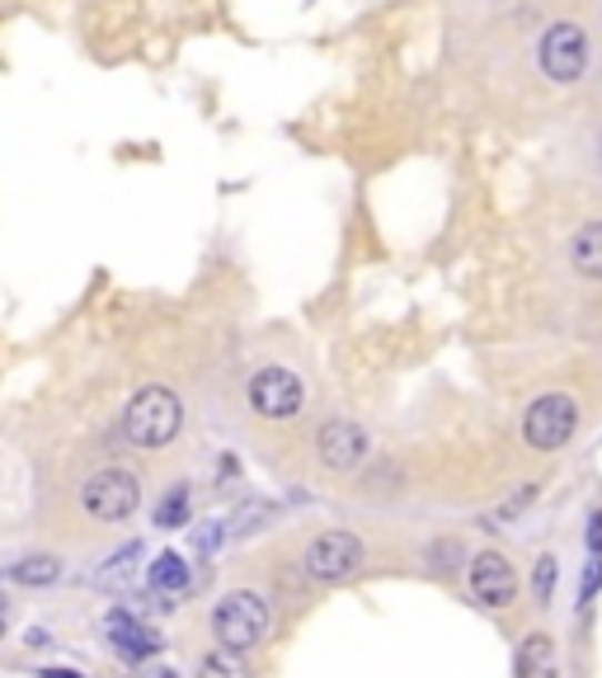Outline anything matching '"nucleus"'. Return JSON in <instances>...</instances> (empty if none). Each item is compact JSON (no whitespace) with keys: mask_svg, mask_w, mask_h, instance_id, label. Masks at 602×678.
I'll use <instances>...</instances> for the list:
<instances>
[{"mask_svg":"<svg viewBox=\"0 0 602 678\" xmlns=\"http://www.w3.org/2000/svg\"><path fill=\"white\" fill-rule=\"evenodd\" d=\"M184 429V406L170 387H142L123 410V433L137 448H165Z\"/></svg>","mask_w":602,"mask_h":678,"instance_id":"nucleus-1","label":"nucleus"},{"mask_svg":"<svg viewBox=\"0 0 602 678\" xmlns=\"http://www.w3.org/2000/svg\"><path fill=\"white\" fill-rule=\"evenodd\" d=\"M269 627H273V612H269V604L259 594H250V589H235V594H227L222 604L212 608V636L222 641L227 650H254V646H264V636H269Z\"/></svg>","mask_w":602,"mask_h":678,"instance_id":"nucleus-2","label":"nucleus"},{"mask_svg":"<svg viewBox=\"0 0 602 678\" xmlns=\"http://www.w3.org/2000/svg\"><path fill=\"white\" fill-rule=\"evenodd\" d=\"M363 561H368L363 542H358L353 532L334 528V532H320L315 542L307 547V556H301V570H307L311 580H320V585H344V580H353V575L363 570Z\"/></svg>","mask_w":602,"mask_h":678,"instance_id":"nucleus-3","label":"nucleus"},{"mask_svg":"<svg viewBox=\"0 0 602 678\" xmlns=\"http://www.w3.org/2000/svg\"><path fill=\"white\" fill-rule=\"evenodd\" d=\"M574 429H579V406L570 401L565 391L536 396V401L528 406V415H523V438H528L536 452L565 448L570 438H574Z\"/></svg>","mask_w":602,"mask_h":678,"instance_id":"nucleus-4","label":"nucleus"},{"mask_svg":"<svg viewBox=\"0 0 602 678\" xmlns=\"http://www.w3.org/2000/svg\"><path fill=\"white\" fill-rule=\"evenodd\" d=\"M589 67V33L574 24V19H555V24L541 33V71L551 76L555 86H574Z\"/></svg>","mask_w":602,"mask_h":678,"instance_id":"nucleus-5","label":"nucleus"},{"mask_svg":"<svg viewBox=\"0 0 602 678\" xmlns=\"http://www.w3.org/2000/svg\"><path fill=\"white\" fill-rule=\"evenodd\" d=\"M80 505H86L94 518H104V524H123V518L137 514V505H142V486H137L132 471H99L86 481V490H80Z\"/></svg>","mask_w":602,"mask_h":678,"instance_id":"nucleus-6","label":"nucleus"},{"mask_svg":"<svg viewBox=\"0 0 602 678\" xmlns=\"http://www.w3.org/2000/svg\"><path fill=\"white\" fill-rule=\"evenodd\" d=\"M307 406V387L292 368H259L250 377V410L264 420H292Z\"/></svg>","mask_w":602,"mask_h":678,"instance_id":"nucleus-7","label":"nucleus"},{"mask_svg":"<svg viewBox=\"0 0 602 678\" xmlns=\"http://www.w3.org/2000/svg\"><path fill=\"white\" fill-rule=\"evenodd\" d=\"M315 452L330 471H353L368 457V433L353 420H325L315 433Z\"/></svg>","mask_w":602,"mask_h":678,"instance_id":"nucleus-8","label":"nucleus"},{"mask_svg":"<svg viewBox=\"0 0 602 678\" xmlns=\"http://www.w3.org/2000/svg\"><path fill=\"white\" fill-rule=\"evenodd\" d=\"M471 594H475L485 608H504V604H513V594H518V575H513V566H509L499 551H480L475 561H471Z\"/></svg>","mask_w":602,"mask_h":678,"instance_id":"nucleus-9","label":"nucleus"},{"mask_svg":"<svg viewBox=\"0 0 602 678\" xmlns=\"http://www.w3.org/2000/svg\"><path fill=\"white\" fill-rule=\"evenodd\" d=\"M104 631H109L113 650H118V655H128V660H147V655L160 646V641H155V631H151L147 622H137L132 612H109Z\"/></svg>","mask_w":602,"mask_h":678,"instance_id":"nucleus-10","label":"nucleus"},{"mask_svg":"<svg viewBox=\"0 0 602 678\" xmlns=\"http://www.w3.org/2000/svg\"><path fill=\"white\" fill-rule=\"evenodd\" d=\"M151 589L160 594V598H179V594H189V585H193V570H189V561L179 551H160L155 561H151Z\"/></svg>","mask_w":602,"mask_h":678,"instance_id":"nucleus-11","label":"nucleus"},{"mask_svg":"<svg viewBox=\"0 0 602 678\" xmlns=\"http://www.w3.org/2000/svg\"><path fill=\"white\" fill-rule=\"evenodd\" d=\"M518 678H560V655L551 636H528L523 650H518Z\"/></svg>","mask_w":602,"mask_h":678,"instance_id":"nucleus-12","label":"nucleus"},{"mask_svg":"<svg viewBox=\"0 0 602 678\" xmlns=\"http://www.w3.org/2000/svg\"><path fill=\"white\" fill-rule=\"evenodd\" d=\"M570 265L584 278H602V222H589L574 231L570 241Z\"/></svg>","mask_w":602,"mask_h":678,"instance_id":"nucleus-13","label":"nucleus"},{"mask_svg":"<svg viewBox=\"0 0 602 678\" xmlns=\"http://www.w3.org/2000/svg\"><path fill=\"white\" fill-rule=\"evenodd\" d=\"M198 678H250V665H245V655H240V650L217 646L208 660L198 665Z\"/></svg>","mask_w":602,"mask_h":678,"instance_id":"nucleus-14","label":"nucleus"},{"mask_svg":"<svg viewBox=\"0 0 602 678\" xmlns=\"http://www.w3.org/2000/svg\"><path fill=\"white\" fill-rule=\"evenodd\" d=\"M137 561H142V542H132V547H123L118 556H109L104 570H99V585H104V589L128 585V575H132V566H137Z\"/></svg>","mask_w":602,"mask_h":678,"instance_id":"nucleus-15","label":"nucleus"},{"mask_svg":"<svg viewBox=\"0 0 602 678\" xmlns=\"http://www.w3.org/2000/svg\"><path fill=\"white\" fill-rule=\"evenodd\" d=\"M184 524H189V486H174L155 505V528H184Z\"/></svg>","mask_w":602,"mask_h":678,"instance_id":"nucleus-16","label":"nucleus"},{"mask_svg":"<svg viewBox=\"0 0 602 678\" xmlns=\"http://www.w3.org/2000/svg\"><path fill=\"white\" fill-rule=\"evenodd\" d=\"M57 575H62V566H57L52 556H29V561L14 566V580L19 585H52Z\"/></svg>","mask_w":602,"mask_h":678,"instance_id":"nucleus-17","label":"nucleus"},{"mask_svg":"<svg viewBox=\"0 0 602 678\" xmlns=\"http://www.w3.org/2000/svg\"><path fill=\"white\" fill-rule=\"evenodd\" d=\"M536 500V486H518V495L513 500H504V505H494L490 514H485V528H499V524H513L518 514H523L528 505Z\"/></svg>","mask_w":602,"mask_h":678,"instance_id":"nucleus-18","label":"nucleus"},{"mask_svg":"<svg viewBox=\"0 0 602 678\" xmlns=\"http://www.w3.org/2000/svg\"><path fill=\"white\" fill-rule=\"evenodd\" d=\"M551 594H555V556H541V561H536V575H532V598H536L541 608H546Z\"/></svg>","mask_w":602,"mask_h":678,"instance_id":"nucleus-19","label":"nucleus"},{"mask_svg":"<svg viewBox=\"0 0 602 678\" xmlns=\"http://www.w3.org/2000/svg\"><path fill=\"white\" fill-rule=\"evenodd\" d=\"M598 585H602V556H589V566H584V585H579V604H593Z\"/></svg>","mask_w":602,"mask_h":678,"instance_id":"nucleus-20","label":"nucleus"},{"mask_svg":"<svg viewBox=\"0 0 602 678\" xmlns=\"http://www.w3.org/2000/svg\"><path fill=\"white\" fill-rule=\"evenodd\" d=\"M589 556H602V514L589 518Z\"/></svg>","mask_w":602,"mask_h":678,"instance_id":"nucleus-21","label":"nucleus"},{"mask_svg":"<svg viewBox=\"0 0 602 678\" xmlns=\"http://www.w3.org/2000/svg\"><path fill=\"white\" fill-rule=\"evenodd\" d=\"M43 678H80V674H71V669H48Z\"/></svg>","mask_w":602,"mask_h":678,"instance_id":"nucleus-22","label":"nucleus"},{"mask_svg":"<svg viewBox=\"0 0 602 678\" xmlns=\"http://www.w3.org/2000/svg\"><path fill=\"white\" fill-rule=\"evenodd\" d=\"M0 608H6V598H0Z\"/></svg>","mask_w":602,"mask_h":678,"instance_id":"nucleus-23","label":"nucleus"}]
</instances>
